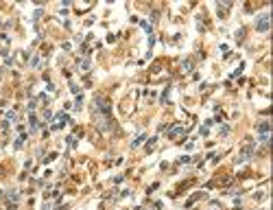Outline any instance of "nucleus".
<instances>
[{"mask_svg": "<svg viewBox=\"0 0 273 210\" xmlns=\"http://www.w3.org/2000/svg\"><path fill=\"white\" fill-rule=\"evenodd\" d=\"M146 136H138V138H135L133 140V144H131V147H140V144H142V140H144Z\"/></svg>", "mask_w": 273, "mask_h": 210, "instance_id": "423d86ee", "label": "nucleus"}, {"mask_svg": "<svg viewBox=\"0 0 273 210\" xmlns=\"http://www.w3.org/2000/svg\"><path fill=\"white\" fill-rule=\"evenodd\" d=\"M256 31H258V33H267V31H269V16H267V13L258 16V20H256Z\"/></svg>", "mask_w": 273, "mask_h": 210, "instance_id": "f03ea898", "label": "nucleus"}, {"mask_svg": "<svg viewBox=\"0 0 273 210\" xmlns=\"http://www.w3.org/2000/svg\"><path fill=\"white\" fill-rule=\"evenodd\" d=\"M253 149H256V142H253V140H251V142H247V147H245V149L240 151V155L236 158V162H238V164H242V162L251 160V155H253Z\"/></svg>", "mask_w": 273, "mask_h": 210, "instance_id": "f257e3e1", "label": "nucleus"}, {"mask_svg": "<svg viewBox=\"0 0 273 210\" xmlns=\"http://www.w3.org/2000/svg\"><path fill=\"white\" fill-rule=\"evenodd\" d=\"M184 70H186V72L192 70V59H186V61H184Z\"/></svg>", "mask_w": 273, "mask_h": 210, "instance_id": "39448f33", "label": "nucleus"}, {"mask_svg": "<svg viewBox=\"0 0 273 210\" xmlns=\"http://www.w3.org/2000/svg\"><path fill=\"white\" fill-rule=\"evenodd\" d=\"M258 131H260V134H269V123H267V121H262L260 125H258Z\"/></svg>", "mask_w": 273, "mask_h": 210, "instance_id": "20e7f679", "label": "nucleus"}, {"mask_svg": "<svg viewBox=\"0 0 273 210\" xmlns=\"http://www.w3.org/2000/svg\"><path fill=\"white\" fill-rule=\"evenodd\" d=\"M22 142H24V136H20V138L16 140V149H20V147H22Z\"/></svg>", "mask_w": 273, "mask_h": 210, "instance_id": "0eeeda50", "label": "nucleus"}, {"mask_svg": "<svg viewBox=\"0 0 273 210\" xmlns=\"http://www.w3.org/2000/svg\"><path fill=\"white\" fill-rule=\"evenodd\" d=\"M181 131H184V127H181V125H175V127L168 131V136H171V138H175V136H179Z\"/></svg>", "mask_w": 273, "mask_h": 210, "instance_id": "7ed1b4c3", "label": "nucleus"}]
</instances>
